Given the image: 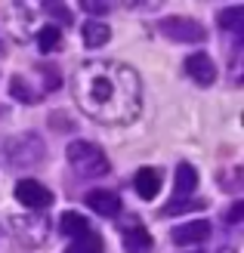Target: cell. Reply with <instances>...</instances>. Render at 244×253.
<instances>
[{"label":"cell","instance_id":"cell-13","mask_svg":"<svg viewBox=\"0 0 244 253\" xmlns=\"http://www.w3.org/2000/svg\"><path fill=\"white\" fill-rule=\"evenodd\" d=\"M59 229L65 232V235H71V238H81L84 232H90V225H87V219L81 216V213H62L59 216Z\"/></svg>","mask_w":244,"mask_h":253},{"label":"cell","instance_id":"cell-5","mask_svg":"<svg viewBox=\"0 0 244 253\" xmlns=\"http://www.w3.org/2000/svg\"><path fill=\"white\" fill-rule=\"evenodd\" d=\"M186 74L192 81H195L198 86H210L216 81V65H213V59L207 53H192L186 59Z\"/></svg>","mask_w":244,"mask_h":253},{"label":"cell","instance_id":"cell-17","mask_svg":"<svg viewBox=\"0 0 244 253\" xmlns=\"http://www.w3.org/2000/svg\"><path fill=\"white\" fill-rule=\"evenodd\" d=\"M9 90H12V96H16L19 102H28V105H31V102H37V96H34L31 90H28V84H25L22 78H12V84H9Z\"/></svg>","mask_w":244,"mask_h":253},{"label":"cell","instance_id":"cell-12","mask_svg":"<svg viewBox=\"0 0 244 253\" xmlns=\"http://www.w3.org/2000/svg\"><path fill=\"white\" fill-rule=\"evenodd\" d=\"M207 201L204 198H183V201H170L161 207V216H176V213H189V210H204Z\"/></svg>","mask_w":244,"mask_h":253},{"label":"cell","instance_id":"cell-3","mask_svg":"<svg viewBox=\"0 0 244 253\" xmlns=\"http://www.w3.org/2000/svg\"><path fill=\"white\" fill-rule=\"evenodd\" d=\"M161 34L170 37V41H179V43H201L207 31L201 28L195 19H186V16H170L161 22Z\"/></svg>","mask_w":244,"mask_h":253},{"label":"cell","instance_id":"cell-11","mask_svg":"<svg viewBox=\"0 0 244 253\" xmlns=\"http://www.w3.org/2000/svg\"><path fill=\"white\" fill-rule=\"evenodd\" d=\"M198 188V170L192 164H179L176 167V192L179 195H189Z\"/></svg>","mask_w":244,"mask_h":253},{"label":"cell","instance_id":"cell-6","mask_svg":"<svg viewBox=\"0 0 244 253\" xmlns=\"http://www.w3.org/2000/svg\"><path fill=\"white\" fill-rule=\"evenodd\" d=\"M87 207L102 213V216H114L121 210V198L114 192H105V188H96V192H87Z\"/></svg>","mask_w":244,"mask_h":253},{"label":"cell","instance_id":"cell-14","mask_svg":"<svg viewBox=\"0 0 244 253\" xmlns=\"http://www.w3.org/2000/svg\"><path fill=\"white\" fill-rule=\"evenodd\" d=\"M59 41H62V34H59V28H56V25H47V28H41V31H37V46H41L44 53H49V49H56V46H59Z\"/></svg>","mask_w":244,"mask_h":253},{"label":"cell","instance_id":"cell-18","mask_svg":"<svg viewBox=\"0 0 244 253\" xmlns=\"http://www.w3.org/2000/svg\"><path fill=\"white\" fill-rule=\"evenodd\" d=\"M84 9L93 12V16H102V12H108L111 6H108V3H93V0H84Z\"/></svg>","mask_w":244,"mask_h":253},{"label":"cell","instance_id":"cell-10","mask_svg":"<svg viewBox=\"0 0 244 253\" xmlns=\"http://www.w3.org/2000/svg\"><path fill=\"white\" fill-rule=\"evenodd\" d=\"M108 37H111L108 25H102V22H96V19L84 25V43H87L90 49H96V46H102V43H108Z\"/></svg>","mask_w":244,"mask_h":253},{"label":"cell","instance_id":"cell-15","mask_svg":"<svg viewBox=\"0 0 244 253\" xmlns=\"http://www.w3.org/2000/svg\"><path fill=\"white\" fill-rule=\"evenodd\" d=\"M74 241H78L74 253H102V238L96 232H84L81 238H74Z\"/></svg>","mask_w":244,"mask_h":253},{"label":"cell","instance_id":"cell-4","mask_svg":"<svg viewBox=\"0 0 244 253\" xmlns=\"http://www.w3.org/2000/svg\"><path fill=\"white\" fill-rule=\"evenodd\" d=\"M16 201L31 210H41V207H49L53 204V195H49V188L41 185L37 179H19L16 182Z\"/></svg>","mask_w":244,"mask_h":253},{"label":"cell","instance_id":"cell-7","mask_svg":"<svg viewBox=\"0 0 244 253\" xmlns=\"http://www.w3.org/2000/svg\"><path fill=\"white\" fill-rule=\"evenodd\" d=\"M210 238V225L207 222H186V225H176L173 229V241L176 244H201Z\"/></svg>","mask_w":244,"mask_h":253},{"label":"cell","instance_id":"cell-2","mask_svg":"<svg viewBox=\"0 0 244 253\" xmlns=\"http://www.w3.org/2000/svg\"><path fill=\"white\" fill-rule=\"evenodd\" d=\"M68 164L74 167V173L90 179V176H105L108 173V158L102 155V148L93 142H71L68 145Z\"/></svg>","mask_w":244,"mask_h":253},{"label":"cell","instance_id":"cell-1","mask_svg":"<svg viewBox=\"0 0 244 253\" xmlns=\"http://www.w3.org/2000/svg\"><path fill=\"white\" fill-rule=\"evenodd\" d=\"M78 105L102 124H127L139 115V78L121 62H87L74 78Z\"/></svg>","mask_w":244,"mask_h":253},{"label":"cell","instance_id":"cell-16","mask_svg":"<svg viewBox=\"0 0 244 253\" xmlns=\"http://www.w3.org/2000/svg\"><path fill=\"white\" fill-rule=\"evenodd\" d=\"M241 19H244V6H232V9H223L220 12V25L229 28V31H235L238 25H241Z\"/></svg>","mask_w":244,"mask_h":253},{"label":"cell","instance_id":"cell-20","mask_svg":"<svg viewBox=\"0 0 244 253\" xmlns=\"http://www.w3.org/2000/svg\"><path fill=\"white\" fill-rule=\"evenodd\" d=\"M71 253H74V250H71Z\"/></svg>","mask_w":244,"mask_h":253},{"label":"cell","instance_id":"cell-8","mask_svg":"<svg viewBox=\"0 0 244 253\" xmlns=\"http://www.w3.org/2000/svg\"><path fill=\"white\" fill-rule=\"evenodd\" d=\"M133 188H136V195L139 198H155L158 192H161V170H155V167H143L136 173V179H133Z\"/></svg>","mask_w":244,"mask_h":253},{"label":"cell","instance_id":"cell-9","mask_svg":"<svg viewBox=\"0 0 244 253\" xmlns=\"http://www.w3.org/2000/svg\"><path fill=\"white\" fill-rule=\"evenodd\" d=\"M124 244L130 253H151V235L143 225H130V229L124 232Z\"/></svg>","mask_w":244,"mask_h":253},{"label":"cell","instance_id":"cell-19","mask_svg":"<svg viewBox=\"0 0 244 253\" xmlns=\"http://www.w3.org/2000/svg\"><path fill=\"white\" fill-rule=\"evenodd\" d=\"M244 216V201H238V204L232 207V213H229V222H232V225H238V219Z\"/></svg>","mask_w":244,"mask_h":253}]
</instances>
